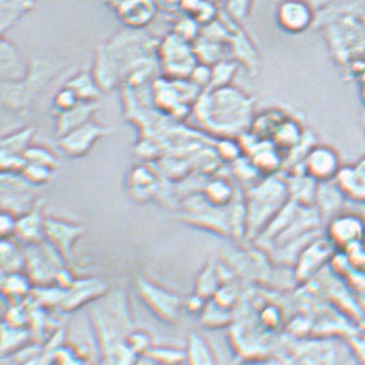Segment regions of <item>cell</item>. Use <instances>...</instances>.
<instances>
[{"label": "cell", "instance_id": "29", "mask_svg": "<svg viewBox=\"0 0 365 365\" xmlns=\"http://www.w3.org/2000/svg\"><path fill=\"white\" fill-rule=\"evenodd\" d=\"M252 164L257 170V172L272 175L282 165V159H280L277 150L264 149L256 151V154L252 159Z\"/></svg>", "mask_w": 365, "mask_h": 365}, {"label": "cell", "instance_id": "39", "mask_svg": "<svg viewBox=\"0 0 365 365\" xmlns=\"http://www.w3.org/2000/svg\"><path fill=\"white\" fill-rule=\"evenodd\" d=\"M212 74H213L212 66L205 65V63H197L196 68H194V71H192V74L190 76V81H192L200 89L210 87Z\"/></svg>", "mask_w": 365, "mask_h": 365}, {"label": "cell", "instance_id": "6", "mask_svg": "<svg viewBox=\"0 0 365 365\" xmlns=\"http://www.w3.org/2000/svg\"><path fill=\"white\" fill-rule=\"evenodd\" d=\"M53 245L44 247L43 243L30 245L26 252L27 277L31 282L39 283L41 287H48V283H54L57 272L63 267L56 259L63 258L61 255L53 257ZM65 259V258H63Z\"/></svg>", "mask_w": 365, "mask_h": 365}, {"label": "cell", "instance_id": "33", "mask_svg": "<svg viewBox=\"0 0 365 365\" xmlns=\"http://www.w3.org/2000/svg\"><path fill=\"white\" fill-rule=\"evenodd\" d=\"M26 163H34L46 165L52 170H56L58 165V159L56 158L52 151L41 148V146H30L24 154Z\"/></svg>", "mask_w": 365, "mask_h": 365}, {"label": "cell", "instance_id": "18", "mask_svg": "<svg viewBox=\"0 0 365 365\" xmlns=\"http://www.w3.org/2000/svg\"><path fill=\"white\" fill-rule=\"evenodd\" d=\"M337 180L345 195L354 196L356 199L365 196V159L359 162L354 168H342Z\"/></svg>", "mask_w": 365, "mask_h": 365}, {"label": "cell", "instance_id": "30", "mask_svg": "<svg viewBox=\"0 0 365 365\" xmlns=\"http://www.w3.org/2000/svg\"><path fill=\"white\" fill-rule=\"evenodd\" d=\"M200 27L202 26L199 25V22L195 19L183 14L175 24L173 34H176L183 41H189L192 44L200 36Z\"/></svg>", "mask_w": 365, "mask_h": 365}, {"label": "cell", "instance_id": "23", "mask_svg": "<svg viewBox=\"0 0 365 365\" xmlns=\"http://www.w3.org/2000/svg\"><path fill=\"white\" fill-rule=\"evenodd\" d=\"M1 266L4 274L21 272L26 266V253L11 239H3L1 243Z\"/></svg>", "mask_w": 365, "mask_h": 365}, {"label": "cell", "instance_id": "48", "mask_svg": "<svg viewBox=\"0 0 365 365\" xmlns=\"http://www.w3.org/2000/svg\"><path fill=\"white\" fill-rule=\"evenodd\" d=\"M364 124H365V122H364Z\"/></svg>", "mask_w": 365, "mask_h": 365}, {"label": "cell", "instance_id": "31", "mask_svg": "<svg viewBox=\"0 0 365 365\" xmlns=\"http://www.w3.org/2000/svg\"><path fill=\"white\" fill-rule=\"evenodd\" d=\"M212 84L210 89L222 88L230 86V81L237 73V65L234 62L220 61L212 66Z\"/></svg>", "mask_w": 365, "mask_h": 365}, {"label": "cell", "instance_id": "22", "mask_svg": "<svg viewBox=\"0 0 365 365\" xmlns=\"http://www.w3.org/2000/svg\"><path fill=\"white\" fill-rule=\"evenodd\" d=\"M304 138V130L301 125L293 119H285L282 125L277 128L275 135H272L274 145L279 149L292 150Z\"/></svg>", "mask_w": 365, "mask_h": 365}, {"label": "cell", "instance_id": "45", "mask_svg": "<svg viewBox=\"0 0 365 365\" xmlns=\"http://www.w3.org/2000/svg\"><path fill=\"white\" fill-rule=\"evenodd\" d=\"M183 0H158V4H162L163 7L168 9H180Z\"/></svg>", "mask_w": 365, "mask_h": 365}, {"label": "cell", "instance_id": "35", "mask_svg": "<svg viewBox=\"0 0 365 365\" xmlns=\"http://www.w3.org/2000/svg\"><path fill=\"white\" fill-rule=\"evenodd\" d=\"M252 3L253 0H226L225 1L226 14L230 17L231 20L239 24L250 16Z\"/></svg>", "mask_w": 365, "mask_h": 365}, {"label": "cell", "instance_id": "15", "mask_svg": "<svg viewBox=\"0 0 365 365\" xmlns=\"http://www.w3.org/2000/svg\"><path fill=\"white\" fill-rule=\"evenodd\" d=\"M105 287L106 285H103L98 280H93V279L75 282L74 285L65 293L61 307L68 312L75 310V309L81 307V304H86L89 299L101 296L105 291Z\"/></svg>", "mask_w": 365, "mask_h": 365}, {"label": "cell", "instance_id": "36", "mask_svg": "<svg viewBox=\"0 0 365 365\" xmlns=\"http://www.w3.org/2000/svg\"><path fill=\"white\" fill-rule=\"evenodd\" d=\"M150 358L159 365H180L186 361V352L170 350V349H158L150 350Z\"/></svg>", "mask_w": 365, "mask_h": 365}, {"label": "cell", "instance_id": "47", "mask_svg": "<svg viewBox=\"0 0 365 365\" xmlns=\"http://www.w3.org/2000/svg\"><path fill=\"white\" fill-rule=\"evenodd\" d=\"M210 1H212V3H216V4H218L220 1H226V0H210Z\"/></svg>", "mask_w": 365, "mask_h": 365}, {"label": "cell", "instance_id": "19", "mask_svg": "<svg viewBox=\"0 0 365 365\" xmlns=\"http://www.w3.org/2000/svg\"><path fill=\"white\" fill-rule=\"evenodd\" d=\"M187 365H217L215 352L207 339L199 334H191L186 349Z\"/></svg>", "mask_w": 365, "mask_h": 365}, {"label": "cell", "instance_id": "43", "mask_svg": "<svg viewBox=\"0 0 365 365\" xmlns=\"http://www.w3.org/2000/svg\"><path fill=\"white\" fill-rule=\"evenodd\" d=\"M0 223H1V226H0V231H1V237H3V239H11L14 235H16L17 217L14 216L12 213L3 212Z\"/></svg>", "mask_w": 365, "mask_h": 365}, {"label": "cell", "instance_id": "42", "mask_svg": "<svg viewBox=\"0 0 365 365\" xmlns=\"http://www.w3.org/2000/svg\"><path fill=\"white\" fill-rule=\"evenodd\" d=\"M261 320L267 328H277L282 322V312L277 306H266L261 312Z\"/></svg>", "mask_w": 365, "mask_h": 365}, {"label": "cell", "instance_id": "44", "mask_svg": "<svg viewBox=\"0 0 365 365\" xmlns=\"http://www.w3.org/2000/svg\"><path fill=\"white\" fill-rule=\"evenodd\" d=\"M205 298L195 294V296H191V297L186 301V309L189 310L191 314H202L204 309H205Z\"/></svg>", "mask_w": 365, "mask_h": 365}, {"label": "cell", "instance_id": "20", "mask_svg": "<svg viewBox=\"0 0 365 365\" xmlns=\"http://www.w3.org/2000/svg\"><path fill=\"white\" fill-rule=\"evenodd\" d=\"M318 186L317 181L304 173V176H294L291 182L288 183L291 197H294L298 205L302 207H312V204H315Z\"/></svg>", "mask_w": 365, "mask_h": 365}, {"label": "cell", "instance_id": "46", "mask_svg": "<svg viewBox=\"0 0 365 365\" xmlns=\"http://www.w3.org/2000/svg\"><path fill=\"white\" fill-rule=\"evenodd\" d=\"M361 98L365 103V81H363V87H361Z\"/></svg>", "mask_w": 365, "mask_h": 365}, {"label": "cell", "instance_id": "26", "mask_svg": "<svg viewBox=\"0 0 365 365\" xmlns=\"http://www.w3.org/2000/svg\"><path fill=\"white\" fill-rule=\"evenodd\" d=\"M34 129L25 128L17 130L14 135H6L1 141V153L12 155H24L30 148Z\"/></svg>", "mask_w": 365, "mask_h": 365}, {"label": "cell", "instance_id": "9", "mask_svg": "<svg viewBox=\"0 0 365 365\" xmlns=\"http://www.w3.org/2000/svg\"><path fill=\"white\" fill-rule=\"evenodd\" d=\"M108 133V129L93 120L83 124L81 127L68 132V135L60 138V148L65 154L71 158L88 154V151L95 146V143Z\"/></svg>", "mask_w": 365, "mask_h": 365}, {"label": "cell", "instance_id": "11", "mask_svg": "<svg viewBox=\"0 0 365 365\" xmlns=\"http://www.w3.org/2000/svg\"><path fill=\"white\" fill-rule=\"evenodd\" d=\"M333 248V244L328 239H318L306 245L297 258V277L299 279H309L318 272L319 269L323 267V264L331 257Z\"/></svg>", "mask_w": 365, "mask_h": 365}, {"label": "cell", "instance_id": "1", "mask_svg": "<svg viewBox=\"0 0 365 365\" xmlns=\"http://www.w3.org/2000/svg\"><path fill=\"white\" fill-rule=\"evenodd\" d=\"M197 115L222 132H237L252 124L253 101L239 89L230 86L210 89L205 97H199Z\"/></svg>", "mask_w": 365, "mask_h": 365}, {"label": "cell", "instance_id": "5", "mask_svg": "<svg viewBox=\"0 0 365 365\" xmlns=\"http://www.w3.org/2000/svg\"><path fill=\"white\" fill-rule=\"evenodd\" d=\"M342 170L339 153L325 145H315L304 158V173L318 183L337 180Z\"/></svg>", "mask_w": 365, "mask_h": 365}, {"label": "cell", "instance_id": "12", "mask_svg": "<svg viewBox=\"0 0 365 365\" xmlns=\"http://www.w3.org/2000/svg\"><path fill=\"white\" fill-rule=\"evenodd\" d=\"M83 229L73 223L65 222L57 218H47L46 221V237L60 252L62 257L70 259L71 250L75 242L81 237Z\"/></svg>", "mask_w": 365, "mask_h": 365}, {"label": "cell", "instance_id": "8", "mask_svg": "<svg viewBox=\"0 0 365 365\" xmlns=\"http://www.w3.org/2000/svg\"><path fill=\"white\" fill-rule=\"evenodd\" d=\"M119 20L130 29H143L155 19L158 0H108Z\"/></svg>", "mask_w": 365, "mask_h": 365}, {"label": "cell", "instance_id": "37", "mask_svg": "<svg viewBox=\"0 0 365 365\" xmlns=\"http://www.w3.org/2000/svg\"><path fill=\"white\" fill-rule=\"evenodd\" d=\"M81 102L74 91L65 86V88H62L54 97V108L58 113H63L78 106Z\"/></svg>", "mask_w": 365, "mask_h": 365}, {"label": "cell", "instance_id": "32", "mask_svg": "<svg viewBox=\"0 0 365 365\" xmlns=\"http://www.w3.org/2000/svg\"><path fill=\"white\" fill-rule=\"evenodd\" d=\"M54 170L41 165V164H34V163H27L25 170H22L21 176L30 185H43L52 180Z\"/></svg>", "mask_w": 365, "mask_h": 365}, {"label": "cell", "instance_id": "17", "mask_svg": "<svg viewBox=\"0 0 365 365\" xmlns=\"http://www.w3.org/2000/svg\"><path fill=\"white\" fill-rule=\"evenodd\" d=\"M96 110L95 102H81L71 110L58 113L57 118V135H68V132L81 127L91 120V116Z\"/></svg>", "mask_w": 365, "mask_h": 365}, {"label": "cell", "instance_id": "4", "mask_svg": "<svg viewBox=\"0 0 365 365\" xmlns=\"http://www.w3.org/2000/svg\"><path fill=\"white\" fill-rule=\"evenodd\" d=\"M137 289L145 304H148L158 318L168 323L178 322L182 307V302L178 296L146 279L137 280Z\"/></svg>", "mask_w": 365, "mask_h": 365}, {"label": "cell", "instance_id": "16", "mask_svg": "<svg viewBox=\"0 0 365 365\" xmlns=\"http://www.w3.org/2000/svg\"><path fill=\"white\" fill-rule=\"evenodd\" d=\"M30 73L20 52L8 43L6 39L1 41V75L3 81H21Z\"/></svg>", "mask_w": 365, "mask_h": 365}, {"label": "cell", "instance_id": "13", "mask_svg": "<svg viewBox=\"0 0 365 365\" xmlns=\"http://www.w3.org/2000/svg\"><path fill=\"white\" fill-rule=\"evenodd\" d=\"M46 221L47 218L43 216L41 207L36 205L31 212L17 218L16 237L27 247L43 243L46 237Z\"/></svg>", "mask_w": 365, "mask_h": 365}, {"label": "cell", "instance_id": "24", "mask_svg": "<svg viewBox=\"0 0 365 365\" xmlns=\"http://www.w3.org/2000/svg\"><path fill=\"white\" fill-rule=\"evenodd\" d=\"M66 87L73 89L81 102H95L100 96V86L97 84L95 76L88 73H81L75 75L68 81Z\"/></svg>", "mask_w": 365, "mask_h": 365}, {"label": "cell", "instance_id": "7", "mask_svg": "<svg viewBox=\"0 0 365 365\" xmlns=\"http://www.w3.org/2000/svg\"><path fill=\"white\" fill-rule=\"evenodd\" d=\"M327 239L334 248L346 250L365 239V221L354 213H339L327 226Z\"/></svg>", "mask_w": 365, "mask_h": 365}, {"label": "cell", "instance_id": "38", "mask_svg": "<svg viewBox=\"0 0 365 365\" xmlns=\"http://www.w3.org/2000/svg\"><path fill=\"white\" fill-rule=\"evenodd\" d=\"M130 186L135 189V191L140 190H149L153 187V185L155 183V177L146 168L138 167L135 168L132 175H130Z\"/></svg>", "mask_w": 365, "mask_h": 365}, {"label": "cell", "instance_id": "14", "mask_svg": "<svg viewBox=\"0 0 365 365\" xmlns=\"http://www.w3.org/2000/svg\"><path fill=\"white\" fill-rule=\"evenodd\" d=\"M1 202H3V212L12 213L17 218L31 212L36 207L33 196L27 191L26 187H21L14 183L9 185L7 181L3 182Z\"/></svg>", "mask_w": 365, "mask_h": 365}, {"label": "cell", "instance_id": "21", "mask_svg": "<svg viewBox=\"0 0 365 365\" xmlns=\"http://www.w3.org/2000/svg\"><path fill=\"white\" fill-rule=\"evenodd\" d=\"M331 183H319L318 186L315 204H318L322 213H324L323 216L328 215V216L334 217L339 215V205L342 202L344 191L341 190L339 185L331 186Z\"/></svg>", "mask_w": 365, "mask_h": 365}, {"label": "cell", "instance_id": "2", "mask_svg": "<svg viewBox=\"0 0 365 365\" xmlns=\"http://www.w3.org/2000/svg\"><path fill=\"white\" fill-rule=\"evenodd\" d=\"M291 199L288 183L269 178L250 191L245 207V227L248 231L266 229Z\"/></svg>", "mask_w": 365, "mask_h": 365}, {"label": "cell", "instance_id": "10", "mask_svg": "<svg viewBox=\"0 0 365 365\" xmlns=\"http://www.w3.org/2000/svg\"><path fill=\"white\" fill-rule=\"evenodd\" d=\"M279 26L289 34H301L312 26L314 12L304 0H283L277 9Z\"/></svg>", "mask_w": 365, "mask_h": 365}, {"label": "cell", "instance_id": "27", "mask_svg": "<svg viewBox=\"0 0 365 365\" xmlns=\"http://www.w3.org/2000/svg\"><path fill=\"white\" fill-rule=\"evenodd\" d=\"M31 284L33 282L30 280V277L22 275L21 272L4 274L3 291L8 297L22 298L31 291Z\"/></svg>", "mask_w": 365, "mask_h": 365}, {"label": "cell", "instance_id": "41", "mask_svg": "<svg viewBox=\"0 0 365 365\" xmlns=\"http://www.w3.org/2000/svg\"><path fill=\"white\" fill-rule=\"evenodd\" d=\"M346 252L350 256V261L351 264L360 270H365V244L363 242L354 244L350 248H347Z\"/></svg>", "mask_w": 365, "mask_h": 365}, {"label": "cell", "instance_id": "25", "mask_svg": "<svg viewBox=\"0 0 365 365\" xmlns=\"http://www.w3.org/2000/svg\"><path fill=\"white\" fill-rule=\"evenodd\" d=\"M285 119L287 118L280 111L267 110L252 120V132L257 137H272Z\"/></svg>", "mask_w": 365, "mask_h": 365}, {"label": "cell", "instance_id": "34", "mask_svg": "<svg viewBox=\"0 0 365 365\" xmlns=\"http://www.w3.org/2000/svg\"><path fill=\"white\" fill-rule=\"evenodd\" d=\"M220 289L218 284V274L210 267H207L202 272L197 280V287H196V294L202 296L204 298H208L210 296H215L217 291Z\"/></svg>", "mask_w": 365, "mask_h": 365}, {"label": "cell", "instance_id": "3", "mask_svg": "<svg viewBox=\"0 0 365 365\" xmlns=\"http://www.w3.org/2000/svg\"><path fill=\"white\" fill-rule=\"evenodd\" d=\"M159 53L163 68L172 79H187L199 63L194 46L173 33L160 43Z\"/></svg>", "mask_w": 365, "mask_h": 365}, {"label": "cell", "instance_id": "40", "mask_svg": "<svg viewBox=\"0 0 365 365\" xmlns=\"http://www.w3.org/2000/svg\"><path fill=\"white\" fill-rule=\"evenodd\" d=\"M151 339L145 331H133L128 339V347L133 352H149Z\"/></svg>", "mask_w": 365, "mask_h": 365}, {"label": "cell", "instance_id": "28", "mask_svg": "<svg viewBox=\"0 0 365 365\" xmlns=\"http://www.w3.org/2000/svg\"><path fill=\"white\" fill-rule=\"evenodd\" d=\"M207 202L216 207L227 205L234 197V189L230 183L223 180H216L205 187Z\"/></svg>", "mask_w": 365, "mask_h": 365}]
</instances>
